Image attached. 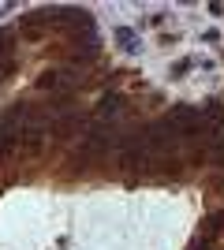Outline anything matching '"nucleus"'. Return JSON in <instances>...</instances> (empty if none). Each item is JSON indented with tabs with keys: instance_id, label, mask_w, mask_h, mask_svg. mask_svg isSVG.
Masks as SVG:
<instances>
[{
	"instance_id": "3",
	"label": "nucleus",
	"mask_w": 224,
	"mask_h": 250,
	"mask_svg": "<svg viewBox=\"0 0 224 250\" xmlns=\"http://www.w3.org/2000/svg\"><path fill=\"white\" fill-rule=\"evenodd\" d=\"M120 108H123V97L120 94H105L101 97V116H116Z\"/></svg>"
},
{
	"instance_id": "2",
	"label": "nucleus",
	"mask_w": 224,
	"mask_h": 250,
	"mask_svg": "<svg viewBox=\"0 0 224 250\" xmlns=\"http://www.w3.org/2000/svg\"><path fill=\"white\" fill-rule=\"evenodd\" d=\"M116 42L123 52H139V38H135V30H127V26H116Z\"/></svg>"
},
{
	"instance_id": "1",
	"label": "nucleus",
	"mask_w": 224,
	"mask_h": 250,
	"mask_svg": "<svg viewBox=\"0 0 224 250\" xmlns=\"http://www.w3.org/2000/svg\"><path fill=\"white\" fill-rule=\"evenodd\" d=\"M38 86H41V90H53V94H64V90L75 86V79L67 71H45L41 79H38Z\"/></svg>"
},
{
	"instance_id": "4",
	"label": "nucleus",
	"mask_w": 224,
	"mask_h": 250,
	"mask_svg": "<svg viewBox=\"0 0 224 250\" xmlns=\"http://www.w3.org/2000/svg\"><path fill=\"white\" fill-rule=\"evenodd\" d=\"M205 224H209V228H205V231H209V239H213V235H221V231H224V209H221V213H213Z\"/></svg>"
}]
</instances>
